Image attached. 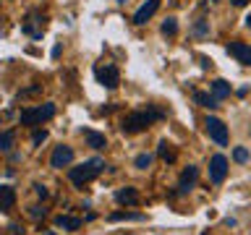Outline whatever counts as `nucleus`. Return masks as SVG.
Masks as SVG:
<instances>
[{"instance_id":"a878e982","label":"nucleus","mask_w":251,"mask_h":235,"mask_svg":"<svg viewBox=\"0 0 251 235\" xmlns=\"http://www.w3.org/2000/svg\"><path fill=\"white\" fill-rule=\"evenodd\" d=\"M45 136H47L45 131H37V133H34V144H39V141H45Z\"/></svg>"},{"instance_id":"9d476101","label":"nucleus","mask_w":251,"mask_h":235,"mask_svg":"<svg viewBox=\"0 0 251 235\" xmlns=\"http://www.w3.org/2000/svg\"><path fill=\"white\" fill-rule=\"evenodd\" d=\"M196 175H199V170L194 167V164H188V167L180 172V180H178V193H186L191 191L194 183H196Z\"/></svg>"},{"instance_id":"aec40b11","label":"nucleus","mask_w":251,"mask_h":235,"mask_svg":"<svg viewBox=\"0 0 251 235\" xmlns=\"http://www.w3.org/2000/svg\"><path fill=\"white\" fill-rule=\"evenodd\" d=\"M196 102H199V105H204V107H215V97H209V94H196V97H194Z\"/></svg>"},{"instance_id":"4468645a","label":"nucleus","mask_w":251,"mask_h":235,"mask_svg":"<svg viewBox=\"0 0 251 235\" xmlns=\"http://www.w3.org/2000/svg\"><path fill=\"white\" fill-rule=\"evenodd\" d=\"M212 94H215V99H225L227 94H230V84L223 81V78H217V81H212Z\"/></svg>"},{"instance_id":"b1692460","label":"nucleus","mask_w":251,"mask_h":235,"mask_svg":"<svg viewBox=\"0 0 251 235\" xmlns=\"http://www.w3.org/2000/svg\"><path fill=\"white\" fill-rule=\"evenodd\" d=\"M233 157H235V162H246V160H249V152H246L243 146H238V149L233 152Z\"/></svg>"},{"instance_id":"6e6552de","label":"nucleus","mask_w":251,"mask_h":235,"mask_svg":"<svg viewBox=\"0 0 251 235\" xmlns=\"http://www.w3.org/2000/svg\"><path fill=\"white\" fill-rule=\"evenodd\" d=\"M74 162V149L66 146V144H60V146H55V152L50 157V164L52 167H66V164Z\"/></svg>"},{"instance_id":"2eb2a0df","label":"nucleus","mask_w":251,"mask_h":235,"mask_svg":"<svg viewBox=\"0 0 251 235\" xmlns=\"http://www.w3.org/2000/svg\"><path fill=\"white\" fill-rule=\"evenodd\" d=\"M55 222H58V227H63V230H78V227H81V219L78 217H63L60 214Z\"/></svg>"},{"instance_id":"9b49d317","label":"nucleus","mask_w":251,"mask_h":235,"mask_svg":"<svg viewBox=\"0 0 251 235\" xmlns=\"http://www.w3.org/2000/svg\"><path fill=\"white\" fill-rule=\"evenodd\" d=\"M157 8H160V0H147V3L133 13V24H147V19H152L157 13Z\"/></svg>"},{"instance_id":"39448f33","label":"nucleus","mask_w":251,"mask_h":235,"mask_svg":"<svg viewBox=\"0 0 251 235\" xmlns=\"http://www.w3.org/2000/svg\"><path fill=\"white\" fill-rule=\"evenodd\" d=\"M204 125H207V133H209V139H212V141H217L220 146H225V144H227V128H225V123L220 120V118L209 115L207 120H204Z\"/></svg>"},{"instance_id":"5701e85b","label":"nucleus","mask_w":251,"mask_h":235,"mask_svg":"<svg viewBox=\"0 0 251 235\" xmlns=\"http://www.w3.org/2000/svg\"><path fill=\"white\" fill-rule=\"evenodd\" d=\"M42 92V86H29V89H24V92H19V99H24V97H31V94H39Z\"/></svg>"},{"instance_id":"f8f14e48","label":"nucleus","mask_w":251,"mask_h":235,"mask_svg":"<svg viewBox=\"0 0 251 235\" xmlns=\"http://www.w3.org/2000/svg\"><path fill=\"white\" fill-rule=\"evenodd\" d=\"M115 201L126 204V207H136V204L141 201V196H139L136 188H121V191L115 193Z\"/></svg>"},{"instance_id":"bb28decb","label":"nucleus","mask_w":251,"mask_h":235,"mask_svg":"<svg viewBox=\"0 0 251 235\" xmlns=\"http://www.w3.org/2000/svg\"><path fill=\"white\" fill-rule=\"evenodd\" d=\"M233 5H246V0H233Z\"/></svg>"},{"instance_id":"423d86ee","label":"nucleus","mask_w":251,"mask_h":235,"mask_svg":"<svg viewBox=\"0 0 251 235\" xmlns=\"http://www.w3.org/2000/svg\"><path fill=\"white\" fill-rule=\"evenodd\" d=\"M94 76H97V81L105 86V89H115V86L121 84V76H118L115 66H97L94 68Z\"/></svg>"},{"instance_id":"4be33fe9","label":"nucleus","mask_w":251,"mask_h":235,"mask_svg":"<svg viewBox=\"0 0 251 235\" xmlns=\"http://www.w3.org/2000/svg\"><path fill=\"white\" fill-rule=\"evenodd\" d=\"M110 219H141V214H131V212H115V214H110Z\"/></svg>"},{"instance_id":"7ed1b4c3","label":"nucleus","mask_w":251,"mask_h":235,"mask_svg":"<svg viewBox=\"0 0 251 235\" xmlns=\"http://www.w3.org/2000/svg\"><path fill=\"white\" fill-rule=\"evenodd\" d=\"M55 115V105H39V107H26V110H21V123L24 125H37V123H42V120H50V118Z\"/></svg>"},{"instance_id":"393cba45","label":"nucleus","mask_w":251,"mask_h":235,"mask_svg":"<svg viewBox=\"0 0 251 235\" xmlns=\"http://www.w3.org/2000/svg\"><path fill=\"white\" fill-rule=\"evenodd\" d=\"M194 31H196V34H207V24H204V21H199V24L194 26Z\"/></svg>"},{"instance_id":"ddd939ff","label":"nucleus","mask_w":251,"mask_h":235,"mask_svg":"<svg viewBox=\"0 0 251 235\" xmlns=\"http://www.w3.org/2000/svg\"><path fill=\"white\" fill-rule=\"evenodd\" d=\"M16 204V188L0 186V212H11Z\"/></svg>"},{"instance_id":"f257e3e1","label":"nucleus","mask_w":251,"mask_h":235,"mask_svg":"<svg viewBox=\"0 0 251 235\" xmlns=\"http://www.w3.org/2000/svg\"><path fill=\"white\" fill-rule=\"evenodd\" d=\"M160 118H165L162 110H157L154 105H147L144 110H136V113L126 115L121 120V128H123V133H139V131H147L149 125L154 120H160Z\"/></svg>"},{"instance_id":"20e7f679","label":"nucleus","mask_w":251,"mask_h":235,"mask_svg":"<svg viewBox=\"0 0 251 235\" xmlns=\"http://www.w3.org/2000/svg\"><path fill=\"white\" fill-rule=\"evenodd\" d=\"M45 26H47V19H45L42 13H37V11L26 13V19H24V24H21V29L26 31L29 37H34V39H42Z\"/></svg>"},{"instance_id":"a211bd4d","label":"nucleus","mask_w":251,"mask_h":235,"mask_svg":"<svg viewBox=\"0 0 251 235\" xmlns=\"http://www.w3.org/2000/svg\"><path fill=\"white\" fill-rule=\"evenodd\" d=\"M13 131H5V133H0V152H5V149H11L13 146Z\"/></svg>"},{"instance_id":"f03ea898","label":"nucleus","mask_w":251,"mask_h":235,"mask_svg":"<svg viewBox=\"0 0 251 235\" xmlns=\"http://www.w3.org/2000/svg\"><path fill=\"white\" fill-rule=\"evenodd\" d=\"M102 170H105V162H102V160H86L84 164H78V167L71 170V183H74V186H84V183H89V180L97 178Z\"/></svg>"},{"instance_id":"412c9836","label":"nucleus","mask_w":251,"mask_h":235,"mask_svg":"<svg viewBox=\"0 0 251 235\" xmlns=\"http://www.w3.org/2000/svg\"><path fill=\"white\" fill-rule=\"evenodd\" d=\"M133 162H136V167H139V170H147V167H149V162H152V154H139Z\"/></svg>"},{"instance_id":"dca6fc26","label":"nucleus","mask_w":251,"mask_h":235,"mask_svg":"<svg viewBox=\"0 0 251 235\" xmlns=\"http://www.w3.org/2000/svg\"><path fill=\"white\" fill-rule=\"evenodd\" d=\"M84 139H86V144H89L92 149H102V146H105V136H102V133L84 131Z\"/></svg>"},{"instance_id":"cd10ccee","label":"nucleus","mask_w":251,"mask_h":235,"mask_svg":"<svg viewBox=\"0 0 251 235\" xmlns=\"http://www.w3.org/2000/svg\"><path fill=\"white\" fill-rule=\"evenodd\" d=\"M45 235H55V233H45Z\"/></svg>"},{"instance_id":"6ab92c4d","label":"nucleus","mask_w":251,"mask_h":235,"mask_svg":"<svg viewBox=\"0 0 251 235\" xmlns=\"http://www.w3.org/2000/svg\"><path fill=\"white\" fill-rule=\"evenodd\" d=\"M178 31V24H176V19H168L162 24V34H168V37H173Z\"/></svg>"},{"instance_id":"0eeeda50","label":"nucleus","mask_w":251,"mask_h":235,"mask_svg":"<svg viewBox=\"0 0 251 235\" xmlns=\"http://www.w3.org/2000/svg\"><path fill=\"white\" fill-rule=\"evenodd\" d=\"M227 175V160L223 154H215L209 160V178H212V183H223Z\"/></svg>"},{"instance_id":"f3484780","label":"nucleus","mask_w":251,"mask_h":235,"mask_svg":"<svg viewBox=\"0 0 251 235\" xmlns=\"http://www.w3.org/2000/svg\"><path fill=\"white\" fill-rule=\"evenodd\" d=\"M157 152H160V157H162V160H168V162H173V160H176V152L170 149V144H168V141H160V149H157Z\"/></svg>"},{"instance_id":"1a4fd4ad","label":"nucleus","mask_w":251,"mask_h":235,"mask_svg":"<svg viewBox=\"0 0 251 235\" xmlns=\"http://www.w3.org/2000/svg\"><path fill=\"white\" fill-rule=\"evenodd\" d=\"M227 52H230L241 66H251V47L246 42H230L227 45Z\"/></svg>"},{"instance_id":"c85d7f7f","label":"nucleus","mask_w":251,"mask_h":235,"mask_svg":"<svg viewBox=\"0 0 251 235\" xmlns=\"http://www.w3.org/2000/svg\"><path fill=\"white\" fill-rule=\"evenodd\" d=\"M118 3H126V0H118Z\"/></svg>"}]
</instances>
